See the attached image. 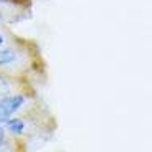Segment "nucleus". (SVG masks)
<instances>
[{
    "instance_id": "nucleus-1",
    "label": "nucleus",
    "mask_w": 152,
    "mask_h": 152,
    "mask_svg": "<svg viewBox=\"0 0 152 152\" xmlns=\"http://www.w3.org/2000/svg\"><path fill=\"white\" fill-rule=\"evenodd\" d=\"M25 103V96L22 94H12L7 98H0V124L13 116Z\"/></svg>"
},
{
    "instance_id": "nucleus-2",
    "label": "nucleus",
    "mask_w": 152,
    "mask_h": 152,
    "mask_svg": "<svg viewBox=\"0 0 152 152\" xmlns=\"http://www.w3.org/2000/svg\"><path fill=\"white\" fill-rule=\"evenodd\" d=\"M7 129L10 131L12 134H22L23 131H25V122L22 121V119H17V118H13V119H8L7 121Z\"/></svg>"
},
{
    "instance_id": "nucleus-3",
    "label": "nucleus",
    "mask_w": 152,
    "mask_h": 152,
    "mask_svg": "<svg viewBox=\"0 0 152 152\" xmlns=\"http://www.w3.org/2000/svg\"><path fill=\"white\" fill-rule=\"evenodd\" d=\"M15 51L12 48H5L0 50V66L2 65H10L12 61H15Z\"/></svg>"
},
{
    "instance_id": "nucleus-4",
    "label": "nucleus",
    "mask_w": 152,
    "mask_h": 152,
    "mask_svg": "<svg viewBox=\"0 0 152 152\" xmlns=\"http://www.w3.org/2000/svg\"><path fill=\"white\" fill-rule=\"evenodd\" d=\"M4 139H5V132H4V127L0 126V145L4 144Z\"/></svg>"
},
{
    "instance_id": "nucleus-5",
    "label": "nucleus",
    "mask_w": 152,
    "mask_h": 152,
    "mask_svg": "<svg viewBox=\"0 0 152 152\" xmlns=\"http://www.w3.org/2000/svg\"><path fill=\"white\" fill-rule=\"evenodd\" d=\"M4 42H5V40H4V35L0 33V48H2V45H4Z\"/></svg>"
}]
</instances>
